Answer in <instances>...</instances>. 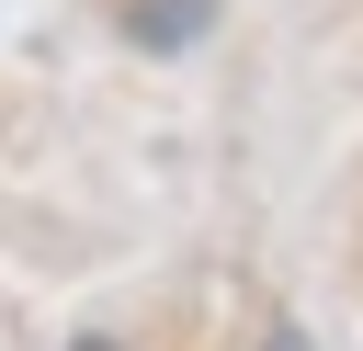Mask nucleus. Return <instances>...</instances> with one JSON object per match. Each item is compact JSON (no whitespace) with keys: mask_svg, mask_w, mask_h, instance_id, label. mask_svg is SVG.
I'll return each mask as SVG.
<instances>
[{"mask_svg":"<svg viewBox=\"0 0 363 351\" xmlns=\"http://www.w3.org/2000/svg\"><path fill=\"white\" fill-rule=\"evenodd\" d=\"M125 34H136V45H159V57H182V45H204V34H216V0H125Z\"/></svg>","mask_w":363,"mask_h":351,"instance_id":"f257e3e1","label":"nucleus"},{"mask_svg":"<svg viewBox=\"0 0 363 351\" xmlns=\"http://www.w3.org/2000/svg\"><path fill=\"white\" fill-rule=\"evenodd\" d=\"M261 351H306V328H261Z\"/></svg>","mask_w":363,"mask_h":351,"instance_id":"f03ea898","label":"nucleus"},{"mask_svg":"<svg viewBox=\"0 0 363 351\" xmlns=\"http://www.w3.org/2000/svg\"><path fill=\"white\" fill-rule=\"evenodd\" d=\"M68 351H113V340H68Z\"/></svg>","mask_w":363,"mask_h":351,"instance_id":"7ed1b4c3","label":"nucleus"}]
</instances>
